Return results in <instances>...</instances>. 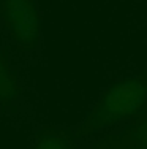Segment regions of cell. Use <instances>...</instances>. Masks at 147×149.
<instances>
[{
	"label": "cell",
	"instance_id": "1",
	"mask_svg": "<svg viewBox=\"0 0 147 149\" xmlns=\"http://www.w3.org/2000/svg\"><path fill=\"white\" fill-rule=\"evenodd\" d=\"M147 105V79L128 78L111 86L86 122L82 133H95L122 119L136 118Z\"/></svg>",
	"mask_w": 147,
	"mask_h": 149
},
{
	"label": "cell",
	"instance_id": "4",
	"mask_svg": "<svg viewBox=\"0 0 147 149\" xmlns=\"http://www.w3.org/2000/svg\"><path fill=\"white\" fill-rule=\"evenodd\" d=\"M19 95V87L16 84L14 76L10 72L6 62L0 56V102L2 103H11Z\"/></svg>",
	"mask_w": 147,
	"mask_h": 149
},
{
	"label": "cell",
	"instance_id": "7",
	"mask_svg": "<svg viewBox=\"0 0 147 149\" xmlns=\"http://www.w3.org/2000/svg\"><path fill=\"white\" fill-rule=\"evenodd\" d=\"M90 149H114V148L108 146V144L104 143V144H97V146H93V148H90Z\"/></svg>",
	"mask_w": 147,
	"mask_h": 149
},
{
	"label": "cell",
	"instance_id": "3",
	"mask_svg": "<svg viewBox=\"0 0 147 149\" xmlns=\"http://www.w3.org/2000/svg\"><path fill=\"white\" fill-rule=\"evenodd\" d=\"M35 149H75V144L68 133L49 129L40 135Z\"/></svg>",
	"mask_w": 147,
	"mask_h": 149
},
{
	"label": "cell",
	"instance_id": "8",
	"mask_svg": "<svg viewBox=\"0 0 147 149\" xmlns=\"http://www.w3.org/2000/svg\"><path fill=\"white\" fill-rule=\"evenodd\" d=\"M141 119H146L147 120V105H146V109H144V114H142V118Z\"/></svg>",
	"mask_w": 147,
	"mask_h": 149
},
{
	"label": "cell",
	"instance_id": "5",
	"mask_svg": "<svg viewBox=\"0 0 147 149\" xmlns=\"http://www.w3.org/2000/svg\"><path fill=\"white\" fill-rule=\"evenodd\" d=\"M120 143L136 144V146L147 148V120L146 119H139L138 122L135 124V127L130 129L124 135V138L120 140Z\"/></svg>",
	"mask_w": 147,
	"mask_h": 149
},
{
	"label": "cell",
	"instance_id": "6",
	"mask_svg": "<svg viewBox=\"0 0 147 149\" xmlns=\"http://www.w3.org/2000/svg\"><path fill=\"white\" fill-rule=\"evenodd\" d=\"M114 149H147V148L136 146V144H127V143H120L119 146H114Z\"/></svg>",
	"mask_w": 147,
	"mask_h": 149
},
{
	"label": "cell",
	"instance_id": "2",
	"mask_svg": "<svg viewBox=\"0 0 147 149\" xmlns=\"http://www.w3.org/2000/svg\"><path fill=\"white\" fill-rule=\"evenodd\" d=\"M0 17L21 48L32 51L40 40V16L35 0H0Z\"/></svg>",
	"mask_w": 147,
	"mask_h": 149
}]
</instances>
